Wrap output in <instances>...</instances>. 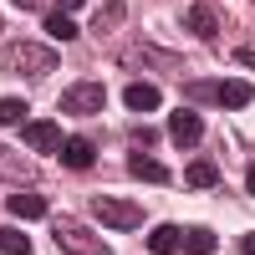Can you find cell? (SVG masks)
Listing matches in <instances>:
<instances>
[{
  "instance_id": "cell-1",
  "label": "cell",
  "mask_w": 255,
  "mask_h": 255,
  "mask_svg": "<svg viewBox=\"0 0 255 255\" xmlns=\"http://www.w3.org/2000/svg\"><path fill=\"white\" fill-rule=\"evenodd\" d=\"M92 215H97V225H108V230H138L143 225V209L128 204V199H113V194H97Z\"/></svg>"
},
{
  "instance_id": "cell-2",
  "label": "cell",
  "mask_w": 255,
  "mask_h": 255,
  "mask_svg": "<svg viewBox=\"0 0 255 255\" xmlns=\"http://www.w3.org/2000/svg\"><path fill=\"white\" fill-rule=\"evenodd\" d=\"M102 102H108V92H102L97 82H77V87L61 92V108H67L72 118H92V113H102Z\"/></svg>"
},
{
  "instance_id": "cell-3",
  "label": "cell",
  "mask_w": 255,
  "mask_h": 255,
  "mask_svg": "<svg viewBox=\"0 0 255 255\" xmlns=\"http://www.w3.org/2000/svg\"><path fill=\"white\" fill-rule=\"evenodd\" d=\"M20 138H26V148H36V153H61V128L46 123V118H26L20 123Z\"/></svg>"
},
{
  "instance_id": "cell-4",
  "label": "cell",
  "mask_w": 255,
  "mask_h": 255,
  "mask_svg": "<svg viewBox=\"0 0 255 255\" xmlns=\"http://www.w3.org/2000/svg\"><path fill=\"white\" fill-rule=\"evenodd\" d=\"M56 245L67 250V255H113L97 235H87L82 225H56Z\"/></svg>"
},
{
  "instance_id": "cell-5",
  "label": "cell",
  "mask_w": 255,
  "mask_h": 255,
  "mask_svg": "<svg viewBox=\"0 0 255 255\" xmlns=\"http://www.w3.org/2000/svg\"><path fill=\"white\" fill-rule=\"evenodd\" d=\"M5 67H15V72H51L56 51H41V46H31V41H15L10 56H5Z\"/></svg>"
},
{
  "instance_id": "cell-6",
  "label": "cell",
  "mask_w": 255,
  "mask_h": 255,
  "mask_svg": "<svg viewBox=\"0 0 255 255\" xmlns=\"http://www.w3.org/2000/svg\"><path fill=\"white\" fill-rule=\"evenodd\" d=\"M168 138H174L179 148H194V143L204 138V123H199V113H189V108H179L174 118H168Z\"/></svg>"
},
{
  "instance_id": "cell-7",
  "label": "cell",
  "mask_w": 255,
  "mask_h": 255,
  "mask_svg": "<svg viewBox=\"0 0 255 255\" xmlns=\"http://www.w3.org/2000/svg\"><path fill=\"white\" fill-rule=\"evenodd\" d=\"M123 102H128L133 113H153L158 102H163V92L153 87V82H133V87H123Z\"/></svg>"
},
{
  "instance_id": "cell-8",
  "label": "cell",
  "mask_w": 255,
  "mask_h": 255,
  "mask_svg": "<svg viewBox=\"0 0 255 255\" xmlns=\"http://www.w3.org/2000/svg\"><path fill=\"white\" fill-rule=\"evenodd\" d=\"M215 97L225 102V108H250V97H255V87H250V82H240V77H230V82H215Z\"/></svg>"
},
{
  "instance_id": "cell-9",
  "label": "cell",
  "mask_w": 255,
  "mask_h": 255,
  "mask_svg": "<svg viewBox=\"0 0 255 255\" xmlns=\"http://www.w3.org/2000/svg\"><path fill=\"white\" fill-rule=\"evenodd\" d=\"M61 163L82 174V168H92V163H97V148H92L87 138H67V143H61Z\"/></svg>"
},
{
  "instance_id": "cell-10",
  "label": "cell",
  "mask_w": 255,
  "mask_h": 255,
  "mask_svg": "<svg viewBox=\"0 0 255 255\" xmlns=\"http://www.w3.org/2000/svg\"><path fill=\"white\" fill-rule=\"evenodd\" d=\"M184 184H189V189H215V184H220V168L209 163V158H194V163L184 168Z\"/></svg>"
},
{
  "instance_id": "cell-11",
  "label": "cell",
  "mask_w": 255,
  "mask_h": 255,
  "mask_svg": "<svg viewBox=\"0 0 255 255\" xmlns=\"http://www.w3.org/2000/svg\"><path fill=\"white\" fill-rule=\"evenodd\" d=\"M128 168H133V179H143V184H163V179H168V168H163L158 158H148V153H133Z\"/></svg>"
},
{
  "instance_id": "cell-12",
  "label": "cell",
  "mask_w": 255,
  "mask_h": 255,
  "mask_svg": "<svg viewBox=\"0 0 255 255\" xmlns=\"http://www.w3.org/2000/svg\"><path fill=\"white\" fill-rule=\"evenodd\" d=\"M5 209L20 215V220H41V215H46V199H41V194H10Z\"/></svg>"
},
{
  "instance_id": "cell-13",
  "label": "cell",
  "mask_w": 255,
  "mask_h": 255,
  "mask_svg": "<svg viewBox=\"0 0 255 255\" xmlns=\"http://www.w3.org/2000/svg\"><path fill=\"white\" fill-rule=\"evenodd\" d=\"M184 26L194 31V36H204V41H209V36L220 31V26H215V15H209L204 5H189V10H184Z\"/></svg>"
},
{
  "instance_id": "cell-14",
  "label": "cell",
  "mask_w": 255,
  "mask_h": 255,
  "mask_svg": "<svg viewBox=\"0 0 255 255\" xmlns=\"http://www.w3.org/2000/svg\"><path fill=\"white\" fill-rule=\"evenodd\" d=\"M215 230H184V250L189 255H215Z\"/></svg>"
},
{
  "instance_id": "cell-15",
  "label": "cell",
  "mask_w": 255,
  "mask_h": 255,
  "mask_svg": "<svg viewBox=\"0 0 255 255\" xmlns=\"http://www.w3.org/2000/svg\"><path fill=\"white\" fill-rule=\"evenodd\" d=\"M148 245H153V255H174V250L184 245V235H179L174 225H158V230H153V240H148Z\"/></svg>"
},
{
  "instance_id": "cell-16",
  "label": "cell",
  "mask_w": 255,
  "mask_h": 255,
  "mask_svg": "<svg viewBox=\"0 0 255 255\" xmlns=\"http://www.w3.org/2000/svg\"><path fill=\"white\" fill-rule=\"evenodd\" d=\"M46 36H51V41H72V36H77V20L61 15V10H51V15H46Z\"/></svg>"
},
{
  "instance_id": "cell-17",
  "label": "cell",
  "mask_w": 255,
  "mask_h": 255,
  "mask_svg": "<svg viewBox=\"0 0 255 255\" xmlns=\"http://www.w3.org/2000/svg\"><path fill=\"white\" fill-rule=\"evenodd\" d=\"M0 250H5V255H31V240L20 235V230H10V225H0Z\"/></svg>"
},
{
  "instance_id": "cell-18",
  "label": "cell",
  "mask_w": 255,
  "mask_h": 255,
  "mask_svg": "<svg viewBox=\"0 0 255 255\" xmlns=\"http://www.w3.org/2000/svg\"><path fill=\"white\" fill-rule=\"evenodd\" d=\"M31 113H26V102L20 97H0V123H26Z\"/></svg>"
},
{
  "instance_id": "cell-19",
  "label": "cell",
  "mask_w": 255,
  "mask_h": 255,
  "mask_svg": "<svg viewBox=\"0 0 255 255\" xmlns=\"http://www.w3.org/2000/svg\"><path fill=\"white\" fill-rule=\"evenodd\" d=\"M82 5H87V0H56V10H61V15H72V10H82Z\"/></svg>"
},
{
  "instance_id": "cell-20",
  "label": "cell",
  "mask_w": 255,
  "mask_h": 255,
  "mask_svg": "<svg viewBox=\"0 0 255 255\" xmlns=\"http://www.w3.org/2000/svg\"><path fill=\"white\" fill-rule=\"evenodd\" d=\"M235 56H240V67H250V72H255V51H250V46H240Z\"/></svg>"
},
{
  "instance_id": "cell-21",
  "label": "cell",
  "mask_w": 255,
  "mask_h": 255,
  "mask_svg": "<svg viewBox=\"0 0 255 255\" xmlns=\"http://www.w3.org/2000/svg\"><path fill=\"white\" fill-rule=\"evenodd\" d=\"M240 255H255V235H245V240H240Z\"/></svg>"
},
{
  "instance_id": "cell-22",
  "label": "cell",
  "mask_w": 255,
  "mask_h": 255,
  "mask_svg": "<svg viewBox=\"0 0 255 255\" xmlns=\"http://www.w3.org/2000/svg\"><path fill=\"white\" fill-rule=\"evenodd\" d=\"M15 5H20V10H36V5H41V0H15Z\"/></svg>"
},
{
  "instance_id": "cell-23",
  "label": "cell",
  "mask_w": 255,
  "mask_h": 255,
  "mask_svg": "<svg viewBox=\"0 0 255 255\" xmlns=\"http://www.w3.org/2000/svg\"><path fill=\"white\" fill-rule=\"evenodd\" d=\"M245 189H250V194H255V168H250V179H245Z\"/></svg>"
}]
</instances>
